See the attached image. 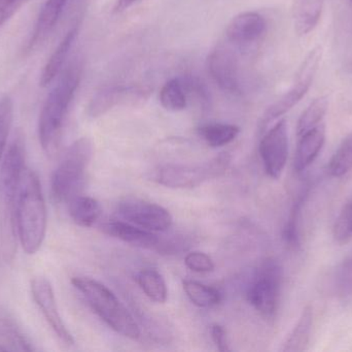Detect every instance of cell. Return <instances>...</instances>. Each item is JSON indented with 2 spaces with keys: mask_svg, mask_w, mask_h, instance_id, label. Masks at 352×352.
<instances>
[{
  "mask_svg": "<svg viewBox=\"0 0 352 352\" xmlns=\"http://www.w3.org/2000/svg\"><path fill=\"white\" fill-rule=\"evenodd\" d=\"M47 223V206L41 181L35 172L27 167L14 206L16 234L27 254L36 253L43 245Z\"/></svg>",
  "mask_w": 352,
  "mask_h": 352,
  "instance_id": "cell-1",
  "label": "cell"
},
{
  "mask_svg": "<svg viewBox=\"0 0 352 352\" xmlns=\"http://www.w3.org/2000/svg\"><path fill=\"white\" fill-rule=\"evenodd\" d=\"M80 81V65L72 64L64 70L43 105L39 115L38 136L47 155H54L57 151L64 121Z\"/></svg>",
  "mask_w": 352,
  "mask_h": 352,
  "instance_id": "cell-2",
  "label": "cell"
},
{
  "mask_svg": "<svg viewBox=\"0 0 352 352\" xmlns=\"http://www.w3.org/2000/svg\"><path fill=\"white\" fill-rule=\"evenodd\" d=\"M72 283L111 330L132 340L140 339L142 333L138 322L109 287L87 277H74Z\"/></svg>",
  "mask_w": 352,
  "mask_h": 352,
  "instance_id": "cell-3",
  "label": "cell"
},
{
  "mask_svg": "<svg viewBox=\"0 0 352 352\" xmlns=\"http://www.w3.org/2000/svg\"><path fill=\"white\" fill-rule=\"evenodd\" d=\"M26 155L22 136H16L8 145L0 163V206L6 238L16 234L14 206L23 175L26 171Z\"/></svg>",
  "mask_w": 352,
  "mask_h": 352,
  "instance_id": "cell-4",
  "label": "cell"
},
{
  "mask_svg": "<svg viewBox=\"0 0 352 352\" xmlns=\"http://www.w3.org/2000/svg\"><path fill=\"white\" fill-rule=\"evenodd\" d=\"M93 155L92 141L80 138L70 145L52 177V194L58 202H69L84 183Z\"/></svg>",
  "mask_w": 352,
  "mask_h": 352,
  "instance_id": "cell-5",
  "label": "cell"
},
{
  "mask_svg": "<svg viewBox=\"0 0 352 352\" xmlns=\"http://www.w3.org/2000/svg\"><path fill=\"white\" fill-rule=\"evenodd\" d=\"M231 163L228 153H221L202 165H166L155 172V180L161 185L176 189L198 187L209 180L221 177Z\"/></svg>",
  "mask_w": 352,
  "mask_h": 352,
  "instance_id": "cell-6",
  "label": "cell"
},
{
  "mask_svg": "<svg viewBox=\"0 0 352 352\" xmlns=\"http://www.w3.org/2000/svg\"><path fill=\"white\" fill-rule=\"evenodd\" d=\"M283 268L274 258H267L256 268L248 289L250 305L267 320H272L280 299Z\"/></svg>",
  "mask_w": 352,
  "mask_h": 352,
  "instance_id": "cell-7",
  "label": "cell"
},
{
  "mask_svg": "<svg viewBox=\"0 0 352 352\" xmlns=\"http://www.w3.org/2000/svg\"><path fill=\"white\" fill-rule=\"evenodd\" d=\"M322 54L320 48H314L310 51L298 72L293 86L278 101L271 105L263 115L260 122V128L262 132L271 122L285 115L305 96L318 72L320 60H322Z\"/></svg>",
  "mask_w": 352,
  "mask_h": 352,
  "instance_id": "cell-8",
  "label": "cell"
},
{
  "mask_svg": "<svg viewBox=\"0 0 352 352\" xmlns=\"http://www.w3.org/2000/svg\"><path fill=\"white\" fill-rule=\"evenodd\" d=\"M116 211L127 222L154 233L168 231L173 223V215L168 210L140 198H124L117 205Z\"/></svg>",
  "mask_w": 352,
  "mask_h": 352,
  "instance_id": "cell-9",
  "label": "cell"
},
{
  "mask_svg": "<svg viewBox=\"0 0 352 352\" xmlns=\"http://www.w3.org/2000/svg\"><path fill=\"white\" fill-rule=\"evenodd\" d=\"M260 155L269 177L278 179L289 158V134L287 121L279 120L263 136Z\"/></svg>",
  "mask_w": 352,
  "mask_h": 352,
  "instance_id": "cell-10",
  "label": "cell"
},
{
  "mask_svg": "<svg viewBox=\"0 0 352 352\" xmlns=\"http://www.w3.org/2000/svg\"><path fill=\"white\" fill-rule=\"evenodd\" d=\"M31 293L37 307L45 316L47 324L62 343L68 346L74 344V337L66 328L56 303L51 282L45 277H36L31 281Z\"/></svg>",
  "mask_w": 352,
  "mask_h": 352,
  "instance_id": "cell-11",
  "label": "cell"
},
{
  "mask_svg": "<svg viewBox=\"0 0 352 352\" xmlns=\"http://www.w3.org/2000/svg\"><path fill=\"white\" fill-rule=\"evenodd\" d=\"M207 68L215 84L230 93L240 90L239 65L237 57L229 48H215L207 59Z\"/></svg>",
  "mask_w": 352,
  "mask_h": 352,
  "instance_id": "cell-12",
  "label": "cell"
},
{
  "mask_svg": "<svg viewBox=\"0 0 352 352\" xmlns=\"http://www.w3.org/2000/svg\"><path fill=\"white\" fill-rule=\"evenodd\" d=\"M266 28V20L262 14L245 12L232 19L226 33L228 39L235 45H250L260 39Z\"/></svg>",
  "mask_w": 352,
  "mask_h": 352,
  "instance_id": "cell-13",
  "label": "cell"
},
{
  "mask_svg": "<svg viewBox=\"0 0 352 352\" xmlns=\"http://www.w3.org/2000/svg\"><path fill=\"white\" fill-rule=\"evenodd\" d=\"M103 233L129 245L144 249L156 250L160 245L161 237L154 231H146L127 221L113 220L101 227Z\"/></svg>",
  "mask_w": 352,
  "mask_h": 352,
  "instance_id": "cell-14",
  "label": "cell"
},
{
  "mask_svg": "<svg viewBox=\"0 0 352 352\" xmlns=\"http://www.w3.org/2000/svg\"><path fill=\"white\" fill-rule=\"evenodd\" d=\"M324 141L326 127L322 123L300 136L294 161V167L298 174L303 173L316 161L324 147Z\"/></svg>",
  "mask_w": 352,
  "mask_h": 352,
  "instance_id": "cell-15",
  "label": "cell"
},
{
  "mask_svg": "<svg viewBox=\"0 0 352 352\" xmlns=\"http://www.w3.org/2000/svg\"><path fill=\"white\" fill-rule=\"evenodd\" d=\"M76 35H78V28L72 27L65 35H64L62 41H60L55 51L52 54L51 57L47 60L43 68V72L41 76V86L47 87L55 81V79L59 76L60 72L63 70L64 63L67 59L68 54L70 49L76 41Z\"/></svg>",
  "mask_w": 352,
  "mask_h": 352,
  "instance_id": "cell-16",
  "label": "cell"
},
{
  "mask_svg": "<svg viewBox=\"0 0 352 352\" xmlns=\"http://www.w3.org/2000/svg\"><path fill=\"white\" fill-rule=\"evenodd\" d=\"M324 0H296L294 6V25L296 32L306 35L318 24Z\"/></svg>",
  "mask_w": 352,
  "mask_h": 352,
  "instance_id": "cell-17",
  "label": "cell"
},
{
  "mask_svg": "<svg viewBox=\"0 0 352 352\" xmlns=\"http://www.w3.org/2000/svg\"><path fill=\"white\" fill-rule=\"evenodd\" d=\"M69 0H47L41 8V14L37 18L32 37H31L30 47L38 43L45 39L51 32L52 29L57 24L61 17L64 8L67 6Z\"/></svg>",
  "mask_w": 352,
  "mask_h": 352,
  "instance_id": "cell-18",
  "label": "cell"
},
{
  "mask_svg": "<svg viewBox=\"0 0 352 352\" xmlns=\"http://www.w3.org/2000/svg\"><path fill=\"white\" fill-rule=\"evenodd\" d=\"M68 210L74 223L82 227H91L100 218L102 208L98 200L91 196H78L68 202Z\"/></svg>",
  "mask_w": 352,
  "mask_h": 352,
  "instance_id": "cell-19",
  "label": "cell"
},
{
  "mask_svg": "<svg viewBox=\"0 0 352 352\" xmlns=\"http://www.w3.org/2000/svg\"><path fill=\"white\" fill-rule=\"evenodd\" d=\"M136 281L151 301L158 304L166 303L168 289L164 277L156 269H142L136 275Z\"/></svg>",
  "mask_w": 352,
  "mask_h": 352,
  "instance_id": "cell-20",
  "label": "cell"
},
{
  "mask_svg": "<svg viewBox=\"0 0 352 352\" xmlns=\"http://www.w3.org/2000/svg\"><path fill=\"white\" fill-rule=\"evenodd\" d=\"M314 312L311 306L304 308L297 324L289 334L281 351L285 352H301L306 351L309 344L311 334Z\"/></svg>",
  "mask_w": 352,
  "mask_h": 352,
  "instance_id": "cell-21",
  "label": "cell"
},
{
  "mask_svg": "<svg viewBox=\"0 0 352 352\" xmlns=\"http://www.w3.org/2000/svg\"><path fill=\"white\" fill-rule=\"evenodd\" d=\"M239 132L238 126L227 123L206 124L198 130L199 136L211 148H219L230 144L237 138Z\"/></svg>",
  "mask_w": 352,
  "mask_h": 352,
  "instance_id": "cell-22",
  "label": "cell"
},
{
  "mask_svg": "<svg viewBox=\"0 0 352 352\" xmlns=\"http://www.w3.org/2000/svg\"><path fill=\"white\" fill-rule=\"evenodd\" d=\"M184 293L190 302L199 308H212L221 302V293L215 287L195 280H184Z\"/></svg>",
  "mask_w": 352,
  "mask_h": 352,
  "instance_id": "cell-23",
  "label": "cell"
},
{
  "mask_svg": "<svg viewBox=\"0 0 352 352\" xmlns=\"http://www.w3.org/2000/svg\"><path fill=\"white\" fill-rule=\"evenodd\" d=\"M127 89L122 87H109L99 91L89 105V115L93 118L99 117L107 113L111 107L117 105L120 101L125 99L127 95Z\"/></svg>",
  "mask_w": 352,
  "mask_h": 352,
  "instance_id": "cell-24",
  "label": "cell"
},
{
  "mask_svg": "<svg viewBox=\"0 0 352 352\" xmlns=\"http://www.w3.org/2000/svg\"><path fill=\"white\" fill-rule=\"evenodd\" d=\"M186 91L179 79H171L160 91V103L167 111L180 112L186 107Z\"/></svg>",
  "mask_w": 352,
  "mask_h": 352,
  "instance_id": "cell-25",
  "label": "cell"
},
{
  "mask_svg": "<svg viewBox=\"0 0 352 352\" xmlns=\"http://www.w3.org/2000/svg\"><path fill=\"white\" fill-rule=\"evenodd\" d=\"M329 101L326 96L314 99L307 109L303 112L297 125L298 136L305 134L308 130L322 124L327 111H328Z\"/></svg>",
  "mask_w": 352,
  "mask_h": 352,
  "instance_id": "cell-26",
  "label": "cell"
},
{
  "mask_svg": "<svg viewBox=\"0 0 352 352\" xmlns=\"http://www.w3.org/2000/svg\"><path fill=\"white\" fill-rule=\"evenodd\" d=\"M352 169V132L341 143L331 158L328 171L333 177H342Z\"/></svg>",
  "mask_w": 352,
  "mask_h": 352,
  "instance_id": "cell-27",
  "label": "cell"
},
{
  "mask_svg": "<svg viewBox=\"0 0 352 352\" xmlns=\"http://www.w3.org/2000/svg\"><path fill=\"white\" fill-rule=\"evenodd\" d=\"M334 287L341 299L352 297V252L337 269Z\"/></svg>",
  "mask_w": 352,
  "mask_h": 352,
  "instance_id": "cell-28",
  "label": "cell"
},
{
  "mask_svg": "<svg viewBox=\"0 0 352 352\" xmlns=\"http://www.w3.org/2000/svg\"><path fill=\"white\" fill-rule=\"evenodd\" d=\"M14 119V105L10 97L0 99V163L6 150L8 134Z\"/></svg>",
  "mask_w": 352,
  "mask_h": 352,
  "instance_id": "cell-29",
  "label": "cell"
},
{
  "mask_svg": "<svg viewBox=\"0 0 352 352\" xmlns=\"http://www.w3.org/2000/svg\"><path fill=\"white\" fill-rule=\"evenodd\" d=\"M333 235L338 243H345L352 238V200L344 205L337 217Z\"/></svg>",
  "mask_w": 352,
  "mask_h": 352,
  "instance_id": "cell-30",
  "label": "cell"
},
{
  "mask_svg": "<svg viewBox=\"0 0 352 352\" xmlns=\"http://www.w3.org/2000/svg\"><path fill=\"white\" fill-rule=\"evenodd\" d=\"M184 264L190 271L196 273H210L215 268L212 258L208 254L200 251H192L186 254Z\"/></svg>",
  "mask_w": 352,
  "mask_h": 352,
  "instance_id": "cell-31",
  "label": "cell"
},
{
  "mask_svg": "<svg viewBox=\"0 0 352 352\" xmlns=\"http://www.w3.org/2000/svg\"><path fill=\"white\" fill-rule=\"evenodd\" d=\"M211 338L214 343L217 349L221 352H227L231 351L228 343L227 332H226L223 327L221 324H213L210 327Z\"/></svg>",
  "mask_w": 352,
  "mask_h": 352,
  "instance_id": "cell-32",
  "label": "cell"
},
{
  "mask_svg": "<svg viewBox=\"0 0 352 352\" xmlns=\"http://www.w3.org/2000/svg\"><path fill=\"white\" fill-rule=\"evenodd\" d=\"M26 0H0V27L18 10Z\"/></svg>",
  "mask_w": 352,
  "mask_h": 352,
  "instance_id": "cell-33",
  "label": "cell"
},
{
  "mask_svg": "<svg viewBox=\"0 0 352 352\" xmlns=\"http://www.w3.org/2000/svg\"><path fill=\"white\" fill-rule=\"evenodd\" d=\"M138 1H140V0H118L115 6V12H123V10H127Z\"/></svg>",
  "mask_w": 352,
  "mask_h": 352,
  "instance_id": "cell-34",
  "label": "cell"
},
{
  "mask_svg": "<svg viewBox=\"0 0 352 352\" xmlns=\"http://www.w3.org/2000/svg\"><path fill=\"white\" fill-rule=\"evenodd\" d=\"M349 1H351V2H352V0H349Z\"/></svg>",
  "mask_w": 352,
  "mask_h": 352,
  "instance_id": "cell-35",
  "label": "cell"
}]
</instances>
